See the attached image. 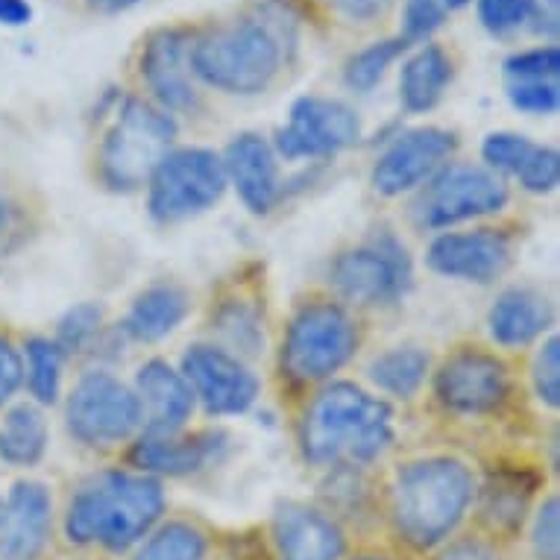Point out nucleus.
Listing matches in <instances>:
<instances>
[{
	"label": "nucleus",
	"instance_id": "16",
	"mask_svg": "<svg viewBox=\"0 0 560 560\" xmlns=\"http://www.w3.org/2000/svg\"><path fill=\"white\" fill-rule=\"evenodd\" d=\"M194 33L185 27H165L148 36L141 56H138V74L148 85L159 109L167 115H194L200 109V92L194 85L191 50Z\"/></svg>",
	"mask_w": 560,
	"mask_h": 560
},
{
	"label": "nucleus",
	"instance_id": "5",
	"mask_svg": "<svg viewBox=\"0 0 560 560\" xmlns=\"http://www.w3.org/2000/svg\"><path fill=\"white\" fill-rule=\"evenodd\" d=\"M359 347L361 329L352 308L329 294H314L288 317L279 370L294 385H323L355 359Z\"/></svg>",
	"mask_w": 560,
	"mask_h": 560
},
{
	"label": "nucleus",
	"instance_id": "38",
	"mask_svg": "<svg viewBox=\"0 0 560 560\" xmlns=\"http://www.w3.org/2000/svg\"><path fill=\"white\" fill-rule=\"evenodd\" d=\"M508 101L525 115H555L560 106L558 80H523L508 83Z\"/></svg>",
	"mask_w": 560,
	"mask_h": 560
},
{
	"label": "nucleus",
	"instance_id": "25",
	"mask_svg": "<svg viewBox=\"0 0 560 560\" xmlns=\"http://www.w3.org/2000/svg\"><path fill=\"white\" fill-rule=\"evenodd\" d=\"M50 446V425L36 402H12L0 411V460L10 467H38Z\"/></svg>",
	"mask_w": 560,
	"mask_h": 560
},
{
	"label": "nucleus",
	"instance_id": "45",
	"mask_svg": "<svg viewBox=\"0 0 560 560\" xmlns=\"http://www.w3.org/2000/svg\"><path fill=\"white\" fill-rule=\"evenodd\" d=\"M534 33L540 36H555L558 33V0H537L534 10Z\"/></svg>",
	"mask_w": 560,
	"mask_h": 560
},
{
	"label": "nucleus",
	"instance_id": "42",
	"mask_svg": "<svg viewBox=\"0 0 560 560\" xmlns=\"http://www.w3.org/2000/svg\"><path fill=\"white\" fill-rule=\"evenodd\" d=\"M443 21H446V12L432 0H405L402 38L408 45L411 42H425L443 27Z\"/></svg>",
	"mask_w": 560,
	"mask_h": 560
},
{
	"label": "nucleus",
	"instance_id": "24",
	"mask_svg": "<svg viewBox=\"0 0 560 560\" xmlns=\"http://www.w3.org/2000/svg\"><path fill=\"white\" fill-rule=\"evenodd\" d=\"M191 314V294L179 282H153L132 300L120 320V335L132 343H156Z\"/></svg>",
	"mask_w": 560,
	"mask_h": 560
},
{
	"label": "nucleus",
	"instance_id": "18",
	"mask_svg": "<svg viewBox=\"0 0 560 560\" xmlns=\"http://www.w3.org/2000/svg\"><path fill=\"white\" fill-rule=\"evenodd\" d=\"M54 537V497L42 481L0 493V560H42Z\"/></svg>",
	"mask_w": 560,
	"mask_h": 560
},
{
	"label": "nucleus",
	"instance_id": "39",
	"mask_svg": "<svg viewBox=\"0 0 560 560\" xmlns=\"http://www.w3.org/2000/svg\"><path fill=\"white\" fill-rule=\"evenodd\" d=\"M516 179L525 191L532 194H549L555 191V185L560 179V156L555 148H537L532 150V156L525 159L523 167L516 171Z\"/></svg>",
	"mask_w": 560,
	"mask_h": 560
},
{
	"label": "nucleus",
	"instance_id": "48",
	"mask_svg": "<svg viewBox=\"0 0 560 560\" xmlns=\"http://www.w3.org/2000/svg\"><path fill=\"white\" fill-rule=\"evenodd\" d=\"M432 3H438V7H441V10L450 15V12L464 10V7H467V3H472V0H432Z\"/></svg>",
	"mask_w": 560,
	"mask_h": 560
},
{
	"label": "nucleus",
	"instance_id": "21",
	"mask_svg": "<svg viewBox=\"0 0 560 560\" xmlns=\"http://www.w3.org/2000/svg\"><path fill=\"white\" fill-rule=\"evenodd\" d=\"M537 478L525 469H499L478 485L472 514L478 520V534H485L499 546L514 540L523 532L525 520L532 514Z\"/></svg>",
	"mask_w": 560,
	"mask_h": 560
},
{
	"label": "nucleus",
	"instance_id": "47",
	"mask_svg": "<svg viewBox=\"0 0 560 560\" xmlns=\"http://www.w3.org/2000/svg\"><path fill=\"white\" fill-rule=\"evenodd\" d=\"M94 12H103V15H115V12H127L132 7H138L141 0H85Z\"/></svg>",
	"mask_w": 560,
	"mask_h": 560
},
{
	"label": "nucleus",
	"instance_id": "23",
	"mask_svg": "<svg viewBox=\"0 0 560 560\" xmlns=\"http://www.w3.org/2000/svg\"><path fill=\"white\" fill-rule=\"evenodd\" d=\"M551 323H555V308L549 296L534 288H508L487 314L490 338L502 349L532 347L534 340L551 329Z\"/></svg>",
	"mask_w": 560,
	"mask_h": 560
},
{
	"label": "nucleus",
	"instance_id": "27",
	"mask_svg": "<svg viewBox=\"0 0 560 560\" xmlns=\"http://www.w3.org/2000/svg\"><path fill=\"white\" fill-rule=\"evenodd\" d=\"M432 373V355L423 347H394L370 361V382L390 399H413Z\"/></svg>",
	"mask_w": 560,
	"mask_h": 560
},
{
	"label": "nucleus",
	"instance_id": "4",
	"mask_svg": "<svg viewBox=\"0 0 560 560\" xmlns=\"http://www.w3.org/2000/svg\"><path fill=\"white\" fill-rule=\"evenodd\" d=\"M165 508L159 478L138 469H106L68 499L62 534L80 549L127 551L162 523Z\"/></svg>",
	"mask_w": 560,
	"mask_h": 560
},
{
	"label": "nucleus",
	"instance_id": "40",
	"mask_svg": "<svg viewBox=\"0 0 560 560\" xmlns=\"http://www.w3.org/2000/svg\"><path fill=\"white\" fill-rule=\"evenodd\" d=\"M24 387V352L10 331L0 329V411L15 402Z\"/></svg>",
	"mask_w": 560,
	"mask_h": 560
},
{
	"label": "nucleus",
	"instance_id": "34",
	"mask_svg": "<svg viewBox=\"0 0 560 560\" xmlns=\"http://www.w3.org/2000/svg\"><path fill=\"white\" fill-rule=\"evenodd\" d=\"M537 0H478V21L490 36H511L532 24Z\"/></svg>",
	"mask_w": 560,
	"mask_h": 560
},
{
	"label": "nucleus",
	"instance_id": "49",
	"mask_svg": "<svg viewBox=\"0 0 560 560\" xmlns=\"http://www.w3.org/2000/svg\"><path fill=\"white\" fill-rule=\"evenodd\" d=\"M349 560H399V558H390V555H378V551H364V555H355V558Z\"/></svg>",
	"mask_w": 560,
	"mask_h": 560
},
{
	"label": "nucleus",
	"instance_id": "30",
	"mask_svg": "<svg viewBox=\"0 0 560 560\" xmlns=\"http://www.w3.org/2000/svg\"><path fill=\"white\" fill-rule=\"evenodd\" d=\"M209 534L191 520H167L159 523L141 540L136 560H206Z\"/></svg>",
	"mask_w": 560,
	"mask_h": 560
},
{
	"label": "nucleus",
	"instance_id": "26",
	"mask_svg": "<svg viewBox=\"0 0 560 560\" xmlns=\"http://www.w3.org/2000/svg\"><path fill=\"white\" fill-rule=\"evenodd\" d=\"M455 77L452 56L441 45H423L402 65L399 101L408 112H432Z\"/></svg>",
	"mask_w": 560,
	"mask_h": 560
},
{
	"label": "nucleus",
	"instance_id": "19",
	"mask_svg": "<svg viewBox=\"0 0 560 560\" xmlns=\"http://www.w3.org/2000/svg\"><path fill=\"white\" fill-rule=\"evenodd\" d=\"M223 174L253 214H270L285 197L273 144L258 132H241L223 150Z\"/></svg>",
	"mask_w": 560,
	"mask_h": 560
},
{
	"label": "nucleus",
	"instance_id": "43",
	"mask_svg": "<svg viewBox=\"0 0 560 560\" xmlns=\"http://www.w3.org/2000/svg\"><path fill=\"white\" fill-rule=\"evenodd\" d=\"M19 226H21L19 202L12 200L10 194L0 188V258L10 253L15 238H19Z\"/></svg>",
	"mask_w": 560,
	"mask_h": 560
},
{
	"label": "nucleus",
	"instance_id": "31",
	"mask_svg": "<svg viewBox=\"0 0 560 560\" xmlns=\"http://www.w3.org/2000/svg\"><path fill=\"white\" fill-rule=\"evenodd\" d=\"M405 50H408V42H405L402 36L373 42V45L359 50L355 56H349L347 68H343V83H347L352 92H373V89L385 80L387 68H390Z\"/></svg>",
	"mask_w": 560,
	"mask_h": 560
},
{
	"label": "nucleus",
	"instance_id": "35",
	"mask_svg": "<svg viewBox=\"0 0 560 560\" xmlns=\"http://www.w3.org/2000/svg\"><path fill=\"white\" fill-rule=\"evenodd\" d=\"M534 560H560V499L551 493L537 505L532 520Z\"/></svg>",
	"mask_w": 560,
	"mask_h": 560
},
{
	"label": "nucleus",
	"instance_id": "15",
	"mask_svg": "<svg viewBox=\"0 0 560 560\" xmlns=\"http://www.w3.org/2000/svg\"><path fill=\"white\" fill-rule=\"evenodd\" d=\"M516 258V241L511 232L478 226L467 232H443L429 247V267L434 273L458 282L490 285L511 270Z\"/></svg>",
	"mask_w": 560,
	"mask_h": 560
},
{
	"label": "nucleus",
	"instance_id": "6",
	"mask_svg": "<svg viewBox=\"0 0 560 560\" xmlns=\"http://www.w3.org/2000/svg\"><path fill=\"white\" fill-rule=\"evenodd\" d=\"M174 115L141 97H124L97 148L101 183L112 191H136L148 185L153 167L174 150Z\"/></svg>",
	"mask_w": 560,
	"mask_h": 560
},
{
	"label": "nucleus",
	"instance_id": "17",
	"mask_svg": "<svg viewBox=\"0 0 560 560\" xmlns=\"http://www.w3.org/2000/svg\"><path fill=\"white\" fill-rule=\"evenodd\" d=\"M230 443L232 438L221 429L141 434L129 450V464L138 472H148L153 478L197 476L202 469H212L214 464H221L223 455L230 452Z\"/></svg>",
	"mask_w": 560,
	"mask_h": 560
},
{
	"label": "nucleus",
	"instance_id": "13",
	"mask_svg": "<svg viewBox=\"0 0 560 560\" xmlns=\"http://www.w3.org/2000/svg\"><path fill=\"white\" fill-rule=\"evenodd\" d=\"M183 376L191 385L194 399L212 417H235L249 411L258 399V376L218 343H194L183 355Z\"/></svg>",
	"mask_w": 560,
	"mask_h": 560
},
{
	"label": "nucleus",
	"instance_id": "3",
	"mask_svg": "<svg viewBox=\"0 0 560 560\" xmlns=\"http://www.w3.org/2000/svg\"><path fill=\"white\" fill-rule=\"evenodd\" d=\"M394 408L352 382H331L308 399L296 443L305 464L320 469H364L394 443Z\"/></svg>",
	"mask_w": 560,
	"mask_h": 560
},
{
	"label": "nucleus",
	"instance_id": "1",
	"mask_svg": "<svg viewBox=\"0 0 560 560\" xmlns=\"http://www.w3.org/2000/svg\"><path fill=\"white\" fill-rule=\"evenodd\" d=\"M296 15L282 0L258 3L238 19L194 36L188 62L197 80L223 94H265L296 50Z\"/></svg>",
	"mask_w": 560,
	"mask_h": 560
},
{
	"label": "nucleus",
	"instance_id": "12",
	"mask_svg": "<svg viewBox=\"0 0 560 560\" xmlns=\"http://www.w3.org/2000/svg\"><path fill=\"white\" fill-rule=\"evenodd\" d=\"M361 138V118L352 106L331 97H300L291 118L276 132V156L331 159L355 148Z\"/></svg>",
	"mask_w": 560,
	"mask_h": 560
},
{
	"label": "nucleus",
	"instance_id": "2",
	"mask_svg": "<svg viewBox=\"0 0 560 560\" xmlns=\"http://www.w3.org/2000/svg\"><path fill=\"white\" fill-rule=\"evenodd\" d=\"M476 490V472L458 455L405 460L387 487V525L408 551L432 555L458 534L472 511Z\"/></svg>",
	"mask_w": 560,
	"mask_h": 560
},
{
	"label": "nucleus",
	"instance_id": "33",
	"mask_svg": "<svg viewBox=\"0 0 560 560\" xmlns=\"http://www.w3.org/2000/svg\"><path fill=\"white\" fill-rule=\"evenodd\" d=\"M537 148L532 138L520 136V132H490L481 144V159H485L487 171L493 174L516 176V171L523 167V162L532 156V150Z\"/></svg>",
	"mask_w": 560,
	"mask_h": 560
},
{
	"label": "nucleus",
	"instance_id": "11",
	"mask_svg": "<svg viewBox=\"0 0 560 560\" xmlns=\"http://www.w3.org/2000/svg\"><path fill=\"white\" fill-rule=\"evenodd\" d=\"M434 399L452 417H497L511 399V370L481 343L455 347L434 370Z\"/></svg>",
	"mask_w": 560,
	"mask_h": 560
},
{
	"label": "nucleus",
	"instance_id": "41",
	"mask_svg": "<svg viewBox=\"0 0 560 560\" xmlns=\"http://www.w3.org/2000/svg\"><path fill=\"white\" fill-rule=\"evenodd\" d=\"M432 560H505L502 546L485 534H455L432 551Z\"/></svg>",
	"mask_w": 560,
	"mask_h": 560
},
{
	"label": "nucleus",
	"instance_id": "8",
	"mask_svg": "<svg viewBox=\"0 0 560 560\" xmlns=\"http://www.w3.org/2000/svg\"><path fill=\"white\" fill-rule=\"evenodd\" d=\"M511 200L505 179L481 165L450 162L411 202V218L420 230H450L458 223L499 214Z\"/></svg>",
	"mask_w": 560,
	"mask_h": 560
},
{
	"label": "nucleus",
	"instance_id": "46",
	"mask_svg": "<svg viewBox=\"0 0 560 560\" xmlns=\"http://www.w3.org/2000/svg\"><path fill=\"white\" fill-rule=\"evenodd\" d=\"M33 19V7L27 0H0V24L7 27H21Z\"/></svg>",
	"mask_w": 560,
	"mask_h": 560
},
{
	"label": "nucleus",
	"instance_id": "32",
	"mask_svg": "<svg viewBox=\"0 0 560 560\" xmlns=\"http://www.w3.org/2000/svg\"><path fill=\"white\" fill-rule=\"evenodd\" d=\"M106 329V312L97 303H80L65 314L56 326V347L68 355H83L92 352L101 343V335Z\"/></svg>",
	"mask_w": 560,
	"mask_h": 560
},
{
	"label": "nucleus",
	"instance_id": "10",
	"mask_svg": "<svg viewBox=\"0 0 560 560\" xmlns=\"http://www.w3.org/2000/svg\"><path fill=\"white\" fill-rule=\"evenodd\" d=\"M65 425L77 443L89 450H112L141 429V405L136 390L106 370H89L65 402Z\"/></svg>",
	"mask_w": 560,
	"mask_h": 560
},
{
	"label": "nucleus",
	"instance_id": "29",
	"mask_svg": "<svg viewBox=\"0 0 560 560\" xmlns=\"http://www.w3.org/2000/svg\"><path fill=\"white\" fill-rule=\"evenodd\" d=\"M24 387L33 396L36 405H56L62 396V368H65V352L56 347L54 338H33L24 340Z\"/></svg>",
	"mask_w": 560,
	"mask_h": 560
},
{
	"label": "nucleus",
	"instance_id": "37",
	"mask_svg": "<svg viewBox=\"0 0 560 560\" xmlns=\"http://www.w3.org/2000/svg\"><path fill=\"white\" fill-rule=\"evenodd\" d=\"M534 394L542 405L558 408L560 405V340L551 335L534 355L532 364Z\"/></svg>",
	"mask_w": 560,
	"mask_h": 560
},
{
	"label": "nucleus",
	"instance_id": "20",
	"mask_svg": "<svg viewBox=\"0 0 560 560\" xmlns=\"http://www.w3.org/2000/svg\"><path fill=\"white\" fill-rule=\"evenodd\" d=\"M276 560H343L347 532L326 508L282 502L273 514Z\"/></svg>",
	"mask_w": 560,
	"mask_h": 560
},
{
	"label": "nucleus",
	"instance_id": "36",
	"mask_svg": "<svg viewBox=\"0 0 560 560\" xmlns=\"http://www.w3.org/2000/svg\"><path fill=\"white\" fill-rule=\"evenodd\" d=\"M560 74V50L555 45L532 47L523 54L505 59L508 83H523V80H558Z\"/></svg>",
	"mask_w": 560,
	"mask_h": 560
},
{
	"label": "nucleus",
	"instance_id": "14",
	"mask_svg": "<svg viewBox=\"0 0 560 560\" xmlns=\"http://www.w3.org/2000/svg\"><path fill=\"white\" fill-rule=\"evenodd\" d=\"M455 150H458V136L452 129H408L402 136H396L394 144L378 156L370 174V185L382 197H402L408 191H417L443 165H450Z\"/></svg>",
	"mask_w": 560,
	"mask_h": 560
},
{
	"label": "nucleus",
	"instance_id": "44",
	"mask_svg": "<svg viewBox=\"0 0 560 560\" xmlns=\"http://www.w3.org/2000/svg\"><path fill=\"white\" fill-rule=\"evenodd\" d=\"M349 21H361V24H370V21L382 19L387 12V7L394 0H331Z\"/></svg>",
	"mask_w": 560,
	"mask_h": 560
},
{
	"label": "nucleus",
	"instance_id": "7",
	"mask_svg": "<svg viewBox=\"0 0 560 560\" xmlns=\"http://www.w3.org/2000/svg\"><path fill=\"white\" fill-rule=\"evenodd\" d=\"M331 296L347 308H387L411 291L413 265L408 247L394 232H370L368 238L340 249L326 270Z\"/></svg>",
	"mask_w": 560,
	"mask_h": 560
},
{
	"label": "nucleus",
	"instance_id": "28",
	"mask_svg": "<svg viewBox=\"0 0 560 560\" xmlns=\"http://www.w3.org/2000/svg\"><path fill=\"white\" fill-rule=\"evenodd\" d=\"M212 331L221 338L218 347L230 349L238 359H253L265 347V326L256 300L244 294L226 296L212 312Z\"/></svg>",
	"mask_w": 560,
	"mask_h": 560
},
{
	"label": "nucleus",
	"instance_id": "9",
	"mask_svg": "<svg viewBox=\"0 0 560 560\" xmlns=\"http://www.w3.org/2000/svg\"><path fill=\"white\" fill-rule=\"evenodd\" d=\"M226 174L218 153L206 148L167 150L148 179L150 218L183 223L209 212L226 191Z\"/></svg>",
	"mask_w": 560,
	"mask_h": 560
},
{
	"label": "nucleus",
	"instance_id": "22",
	"mask_svg": "<svg viewBox=\"0 0 560 560\" xmlns=\"http://www.w3.org/2000/svg\"><path fill=\"white\" fill-rule=\"evenodd\" d=\"M136 396L141 405L144 434H176L191 420L197 399L191 385L167 361L150 359L136 373Z\"/></svg>",
	"mask_w": 560,
	"mask_h": 560
}]
</instances>
